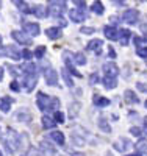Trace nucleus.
<instances>
[{
	"label": "nucleus",
	"instance_id": "nucleus-1",
	"mask_svg": "<svg viewBox=\"0 0 147 156\" xmlns=\"http://www.w3.org/2000/svg\"><path fill=\"white\" fill-rule=\"evenodd\" d=\"M2 142L5 144V147H6V150L9 153H14L19 148V145H20V137L13 128H8L5 136H2Z\"/></svg>",
	"mask_w": 147,
	"mask_h": 156
},
{
	"label": "nucleus",
	"instance_id": "nucleus-2",
	"mask_svg": "<svg viewBox=\"0 0 147 156\" xmlns=\"http://www.w3.org/2000/svg\"><path fill=\"white\" fill-rule=\"evenodd\" d=\"M60 106V100L58 98H52L44 92L38 94V108L41 111H49V109H55Z\"/></svg>",
	"mask_w": 147,
	"mask_h": 156
},
{
	"label": "nucleus",
	"instance_id": "nucleus-3",
	"mask_svg": "<svg viewBox=\"0 0 147 156\" xmlns=\"http://www.w3.org/2000/svg\"><path fill=\"white\" fill-rule=\"evenodd\" d=\"M49 6H52V8H49V14L50 16H53V17H61V12L64 11V8L68 6V3L66 2H60V0H50L49 2Z\"/></svg>",
	"mask_w": 147,
	"mask_h": 156
},
{
	"label": "nucleus",
	"instance_id": "nucleus-4",
	"mask_svg": "<svg viewBox=\"0 0 147 156\" xmlns=\"http://www.w3.org/2000/svg\"><path fill=\"white\" fill-rule=\"evenodd\" d=\"M44 78H46V83L49 86H57L58 84V73L53 67H50L47 62H46V69H44Z\"/></svg>",
	"mask_w": 147,
	"mask_h": 156
},
{
	"label": "nucleus",
	"instance_id": "nucleus-5",
	"mask_svg": "<svg viewBox=\"0 0 147 156\" xmlns=\"http://www.w3.org/2000/svg\"><path fill=\"white\" fill-rule=\"evenodd\" d=\"M0 55H5L6 58H11V59H16V61H17V59L22 58V51H19L16 45H6L5 50H3Z\"/></svg>",
	"mask_w": 147,
	"mask_h": 156
},
{
	"label": "nucleus",
	"instance_id": "nucleus-6",
	"mask_svg": "<svg viewBox=\"0 0 147 156\" xmlns=\"http://www.w3.org/2000/svg\"><path fill=\"white\" fill-rule=\"evenodd\" d=\"M11 37L14 41H17V44H20V45H31V37L27 36L24 31H13Z\"/></svg>",
	"mask_w": 147,
	"mask_h": 156
},
{
	"label": "nucleus",
	"instance_id": "nucleus-7",
	"mask_svg": "<svg viewBox=\"0 0 147 156\" xmlns=\"http://www.w3.org/2000/svg\"><path fill=\"white\" fill-rule=\"evenodd\" d=\"M24 33L35 37V36H38L39 33H41V28H39V25L35 23V22H25L24 23Z\"/></svg>",
	"mask_w": 147,
	"mask_h": 156
},
{
	"label": "nucleus",
	"instance_id": "nucleus-8",
	"mask_svg": "<svg viewBox=\"0 0 147 156\" xmlns=\"http://www.w3.org/2000/svg\"><path fill=\"white\" fill-rule=\"evenodd\" d=\"M69 17L72 22H83L86 19V12L82 8H74L69 11Z\"/></svg>",
	"mask_w": 147,
	"mask_h": 156
},
{
	"label": "nucleus",
	"instance_id": "nucleus-9",
	"mask_svg": "<svg viewBox=\"0 0 147 156\" xmlns=\"http://www.w3.org/2000/svg\"><path fill=\"white\" fill-rule=\"evenodd\" d=\"M122 19H124L127 23H130V25H135V23L138 22V19H139V12H138V9H127V11L124 12Z\"/></svg>",
	"mask_w": 147,
	"mask_h": 156
},
{
	"label": "nucleus",
	"instance_id": "nucleus-10",
	"mask_svg": "<svg viewBox=\"0 0 147 156\" xmlns=\"http://www.w3.org/2000/svg\"><path fill=\"white\" fill-rule=\"evenodd\" d=\"M36 81H38V73H25V78H24V84H25V89L28 90H33L35 86H36Z\"/></svg>",
	"mask_w": 147,
	"mask_h": 156
},
{
	"label": "nucleus",
	"instance_id": "nucleus-11",
	"mask_svg": "<svg viewBox=\"0 0 147 156\" xmlns=\"http://www.w3.org/2000/svg\"><path fill=\"white\" fill-rule=\"evenodd\" d=\"M103 72H105L106 78H116L119 69L114 62H106V64H103Z\"/></svg>",
	"mask_w": 147,
	"mask_h": 156
},
{
	"label": "nucleus",
	"instance_id": "nucleus-12",
	"mask_svg": "<svg viewBox=\"0 0 147 156\" xmlns=\"http://www.w3.org/2000/svg\"><path fill=\"white\" fill-rule=\"evenodd\" d=\"M92 103H94L97 108H105V106L110 105V100L105 98V97H100V95H94L92 97Z\"/></svg>",
	"mask_w": 147,
	"mask_h": 156
},
{
	"label": "nucleus",
	"instance_id": "nucleus-13",
	"mask_svg": "<svg viewBox=\"0 0 147 156\" xmlns=\"http://www.w3.org/2000/svg\"><path fill=\"white\" fill-rule=\"evenodd\" d=\"M103 33H105V36L108 37V39H111V41L119 39V31L116 28H113V27H105L103 28Z\"/></svg>",
	"mask_w": 147,
	"mask_h": 156
},
{
	"label": "nucleus",
	"instance_id": "nucleus-14",
	"mask_svg": "<svg viewBox=\"0 0 147 156\" xmlns=\"http://www.w3.org/2000/svg\"><path fill=\"white\" fill-rule=\"evenodd\" d=\"M128 145H131L130 142H128V139H125V137H121L119 140H116L114 148H116V150H119V151H125V150L128 148Z\"/></svg>",
	"mask_w": 147,
	"mask_h": 156
},
{
	"label": "nucleus",
	"instance_id": "nucleus-15",
	"mask_svg": "<svg viewBox=\"0 0 147 156\" xmlns=\"http://www.w3.org/2000/svg\"><path fill=\"white\" fill-rule=\"evenodd\" d=\"M11 103H13V98H11V97H3V98H0V111L8 112V111L11 109Z\"/></svg>",
	"mask_w": 147,
	"mask_h": 156
},
{
	"label": "nucleus",
	"instance_id": "nucleus-16",
	"mask_svg": "<svg viewBox=\"0 0 147 156\" xmlns=\"http://www.w3.org/2000/svg\"><path fill=\"white\" fill-rule=\"evenodd\" d=\"M46 34L49 39H60L61 37V30L57 28V27H50L46 30Z\"/></svg>",
	"mask_w": 147,
	"mask_h": 156
},
{
	"label": "nucleus",
	"instance_id": "nucleus-17",
	"mask_svg": "<svg viewBox=\"0 0 147 156\" xmlns=\"http://www.w3.org/2000/svg\"><path fill=\"white\" fill-rule=\"evenodd\" d=\"M102 45H103V42L100 41V39H92V41L88 44V48L92 50V51H96V53H100Z\"/></svg>",
	"mask_w": 147,
	"mask_h": 156
},
{
	"label": "nucleus",
	"instance_id": "nucleus-18",
	"mask_svg": "<svg viewBox=\"0 0 147 156\" xmlns=\"http://www.w3.org/2000/svg\"><path fill=\"white\" fill-rule=\"evenodd\" d=\"M130 36H131L130 30H121L119 31V42H121L122 45H127L128 41H130Z\"/></svg>",
	"mask_w": 147,
	"mask_h": 156
},
{
	"label": "nucleus",
	"instance_id": "nucleus-19",
	"mask_svg": "<svg viewBox=\"0 0 147 156\" xmlns=\"http://www.w3.org/2000/svg\"><path fill=\"white\" fill-rule=\"evenodd\" d=\"M124 98H125V101H127V103H131V105H135V103H138V101H139V98L135 95V92H133V90H125Z\"/></svg>",
	"mask_w": 147,
	"mask_h": 156
},
{
	"label": "nucleus",
	"instance_id": "nucleus-20",
	"mask_svg": "<svg viewBox=\"0 0 147 156\" xmlns=\"http://www.w3.org/2000/svg\"><path fill=\"white\" fill-rule=\"evenodd\" d=\"M50 137H52L53 142H57L58 145H63V144H64V134H63L61 131H53V133H50Z\"/></svg>",
	"mask_w": 147,
	"mask_h": 156
},
{
	"label": "nucleus",
	"instance_id": "nucleus-21",
	"mask_svg": "<svg viewBox=\"0 0 147 156\" xmlns=\"http://www.w3.org/2000/svg\"><path fill=\"white\" fill-rule=\"evenodd\" d=\"M14 5L17 6V9L20 11V12H24V14H28V12H33V9L28 6V3H25V2H14Z\"/></svg>",
	"mask_w": 147,
	"mask_h": 156
},
{
	"label": "nucleus",
	"instance_id": "nucleus-22",
	"mask_svg": "<svg viewBox=\"0 0 147 156\" xmlns=\"http://www.w3.org/2000/svg\"><path fill=\"white\" fill-rule=\"evenodd\" d=\"M33 12L36 14V17H39V19L49 16V9L44 8V6H35V8H33Z\"/></svg>",
	"mask_w": 147,
	"mask_h": 156
},
{
	"label": "nucleus",
	"instance_id": "nucleus-23",
	"mask_svg": "<svg viewBox=\"0 0 147 156\" xmlns=\"http://www.w3.org/2000/svg\"><path fill=\"white\" fill-rule=\"evenodd\" d=\"M41 123H42V128H46V129H50V128H53V126H55V123H57V122L53 120L52 117H49V115H44Z\"/></svg>",
	"mask_w": 147,
	"mask_h": 156
},
{
	"label": "nucleus",
	"instance_id": "nucleus-24",
	"mask_svg": "<svg viewBox=\"0 0 147 156\" xmlns=\"http://www.w3.org/2000/svg\"><path fill=\"white\" fill-rule=\"evenodd\" d=\"M103 86H105V89H114L116 86H117V80L116 78H103Z\"/></svg>",
	"mask_w": 147,
	"mask_h": 156
},
{
	"label": "nucleus",
	"instance_id": "nucleus-25",
	"mask_svg": "<svg viewBox=\"0 0 147 156\" xmlns=\"http://www.w3.org/2000/svg\"><path fill=\"white\" fill-rule=\"evenodd\" d=\"M136 148H138V151H139V154L142 153V154H147V140L144 139V140H139L138 144H136Z\"/></svg>",
	"mask_w": 147,
	"mask_h": 156
},
{
	"label": "nucleus",
	"instance_id": "nucleus-26",
	"mask_svg": "<svg viewBox=\"0 0 147 156\" xmlns=\"http://www.w3.org/2000/svg\"><path fill=\"white\" fill-rule=\"evenodd\" d=\"M99 126H100V129H103L105 133H111V126L108 125V122H106L105 119H100L99 120Z\"/></svg>",
	"mask_w": 147,
	"mask_h": 156
},
{
	"label": "nucleus",
	"instance_id": "nucleus-27",
	"mask_svg": "<svg viewBox=\"0 0 147 156\" xmlns=\"http://www.w3.org/2000/svg\"><path fill=\"white\" fill-rule=\"evenodd\" d=\"M92 11H94L96 14H103V5L100 2H94L92 3Z\"/></svg>",
	"mask_w": 147,
	"mask_h": 156
},
{
	"label": "nucleus",
	"instance_id": "nucleus-28",
	"mask_svg": "<svg viewBox=\"0 0 147 156\" xmlns=\"http://www.w3.org/2000/svg\"><path fill=\"white\" fill-rule=\"evenodd\" d=\"M44 55H46V47H44V45H39V47L35 50V56L39 58V59H42Z\"/></svg>",
	"mask_w": 147,
	"mask_h": 156
},
{
	"label": "nucleus",
	"instance_id": "nucleus-29",
	"mask_svg": "<svg viewBox=\"0 0 147 156\" xmlns=\"http://www.w3.org/2000/svg\"><path fill=\"white\" fill-rule=\"evenodd\" d=\"M75 62L80 64V66H83V64H86V58L83 53H75Z\"/></svg>",
	"mask_w": 147,
	"mask_h": 156
},
{
	"label": "nucleus",
	"instance_id": "nucleus-30",
	"mask_svg": "<svg viewBox=\"0 0 147 156\" xmlns=\"http://www.w3.org/2000/svg\"><path fill=\"white\" fill-rule=\"evenodd\" d=\"M63 78H64L66 84H68L69 87L74 86V83H72V80H71V76H69V72H68V70H63Z\"/></svg>",
	"mask_w": 147,
	"mask_h": 156
},
{
	"label": "nucleus",
	"instance_id": "nucleus-31",
	"mask_svg": "<svg viewBox=\"0 0 147 156\" xmlns=\"http://www.w3.org/2000/svg\"><path fill=\"white\" fill-rule=\"evenodd\" d=\"M53 120H55L57 123H63V122H64V114L60 112V111H57L55 115H53Z\"/></svg>",
	"mask_w": 147,
	"mask_h": 156
},
{
	"label": "nucleus",
	"instance_id": "nucleus-32",
	"mask_svg": "<svg viewBox=\"0 0 147 156\" xmlns=\"http://www.w3.org/2000/svg\"><path fill=\"white\" fill-rule=\"evenodd\" d=\"M22 58H24V59H27V61L30 62V59L33 58V53H31V51H30L28 48H25V50L22 51Z\"/></svg>",
	"mask_w": 147,
	"mask_h": 156
},
{
	"label": "nucleus",
	"instance_id": "nucleus-33",
	"mask_svg": "<svg viewBox=\"0 0 147 156\" xmlns=\"http://www.w3.org/2000/svg\"><path fill=\"white\" fill-rule=\"evenodd\" d=\"M130 133H131L133 136H138V137H139V136H141L144 131H142L141 128H138V126H133V128H130Z\"/></svg>",
	"mask_w": 147,
	"mask_h": 156
},
{
	"label": "nucleus",
	"instance_id": "nucleus-34",
	"mask_svg": "<svg viewBox=\"0 0 147 156\" xmlns=\"http://www.w3.org/2000/svg\"><path fill=\"white\" fill-rule=\"evenodd\" d=\"M136 53H138L141 58H145V59H147V47H139V48L136 50Z\"/></svg>",
	"mask_w": 147,
	"mask_h": 156
},
{
	"label": "nucleus",
	"instance_id": "nucleus-35",
	"mask_svg": "<svg viewBox=\"0 0 147 156\" xmlns=\"http://www.w3.org/2000/svg\"><path fill=\"white\" fill-rule=\"evenodd\" d=\"M66 70H68L69 73H72V75H75V76H80V78H82V73H80L78 70H75V67H74V66H69Z\"/></svg>",
	"mask_w": 147,
	"mask_h": 156
},
{
	"label": "nucleus",
	"instance_id": "nucleus-36",
	"mask_svg": "<svg viewBox=\"0 0 147 156\" xmlns=\"http://www.w3.org/2000/svg\"><path fill=\"white\" fill-rule=\"evenodd\" d=\"M9 87H11V90H14V92H19V90H20V84L17 81H13L9 84Z\"/></svg>",
	"mask_w": 147,
	"mask_h": 156
},
{
	"label": "nucleus",
	"instance_id": "nucleus-37",
	"mask_svg": "<svg viewBox=\"0 0 147 156\" xmlns=\"http://www.w3.org/2000/svg\"><path fill=\"white\" fill-rule=\"evenodd\" d=\"M96 30L94 28H91V27H83L82 30H80V33H83V34H91V33H94Z\"/></svg>",
	"mask_w": 147,
	"mask_h": 156
},
{
	"label": "nucleus",
	"instance_id": "nucleus-38",
	"mask_svg": "<svg viewBox=\"0 0 147 156\" xmlns=\"http://www.w3.org/2000/svg\"><path fill=\"white\" fill-rule=\"evenodd\" d=\"M89 81H91V84H96V83L99 81V76H97V73H92V75H91V78H89Z\"/></svg>",
	"mask_w": 147,
	"mask_h": 156
},
{
	"label": "nucleus",
	"instance_id": "nucleus-39",
	"mask_svg": "<svg viewBox=\"0 0 147 156\" xmlns=\"http://www.w3.org/2000/svg\"><path fill=\"white\" fill-rule=\"evenodd\" d=\"M74 3H75L77 6H80L82 9H85V2H83V0H74Z\"/></svg>",
	"mask_w": 147,
	"mask_h": 156
},
{
	"label": "nucleus",
	"instance_id": "nucleus-40",
	"mask_svg": "<svg viewBox=\"0 0 147 156\" xmlns=\"http://www.w3.org/2000/svg\"><path fill=\"white\" fill-rule=\"evenodd\" d=\"M138 89H141V90H144V92H147V86H144L142 83H138Z\"/></svg>",
	"mask_w": 147,
	"mask_h": 156
},
{
	"label": "nucleus",
	"instance_id": "nucleus-41",
	"mask_svg": "<svg viewBox=\"0 0 147 156\" xmlns=\"http://www.w3.org/2000/svg\"><path fill=\"white\" fill-rule=\"evenodd\" d=\"M110 56H111V58H116V53H114V50H113L111 47H110Z\"/></svg>",
	"mask_w": 147,
	"mask_h": 156
},
{
	"label": "nucleus",
	"instance_id": "nucleus-42",
	"mask_svg": "<svg viewBox=\"0 0 147 156\" xmlns=\"http://www.w3.org/2000/svg\"><path fill=\"white\" fill-rule=\"evenodd\" d=\"M3 72H5L3 67H0V81H2V78H3Z\"/></svg>",
	"mask_w": 147,
	"mask_h": 156
},
{
	"label": "nucleus",
	"instance_id": "nucleus-43",
	"mask_svg": "<svg viewBox=\"0 0 147 156\" xmlns=\"http://www.w3.org/2000/svg\"><path fill=\"white\" fill-rule=\"evenodd\" d=\"M111 22H114V23H116V22H119V17H116V16H111Z\"/></svg>",
	"mask_w": 147,
	"mask_h": 156
},
{
	"label": "nucleus",
	"instance_id": "nucleus-44",
	"mask_svg": "<svg viewBox=\"0 0 147 156\" xmlns=\"http://www.w3.org/2000/svg\"><path fill=\"white\" fill-rule=\"evenodd\" d=\"M141 42V37H135V44H139Z\"/></svg>",
	"mask_w": 147,
	"mask_h": 156
},
{
	"label": "nucleus",
	"instance_id": "nucleus-45",
	"mask_svg": "<svg viewBox=\"0 0 147 156\" xmlns=\"http://www.w3.org/2000/svg\"><path fill=\"white\" fill-rule=\"evenodd\" d=\"M142 41H144V42H147V33H145V34H142Z\"/></svg>",
	"mask_w": 147,
	"mask_h": 156
},
{
	"label": "nucleus",
	"instance_id": "nucleus-46",
	"mask_svg": "<svg viewBox=\"0 0 147 156\" xmlns=\"http://www.w3.org/2000/svg\"><path fill=\"white\" fill-rule=\"evenodd\" d=\"M3 47V39H2V36H0V48Z\"/></svg>",
	"mask_w": 147,
	"mask_h": 156
},
{
	"label": "nucleus",
	"instance_id": "nucleus-47",
	"mask_svg": "<svg viewBox=\"0 0 147 156\" xmlns=\"http://www.w3.org/2000/svg\"><path fill=\"white\" fill-rule=\"evenodd\" d=\"M144 125H145V134H147V117H145V120H144Z\"/></svg>",
	"mask_w": 147,
	"mask_h": 156
},
{
	"label": "nucleus",
	"instance_id": "nucleus-48",
	"mask_svg": "<svg viewBox=\"0 0 147 156\" xmlns=\"http://www.w3.org/2000/svg\"><path fill=\"white\" fill-rule=\"evenodd\" d=\"M127 156H141L139 153H135V154H127Z\"/></svg>",
	"mask_w": 147,
	"mask_h": 156
},
{
	"label": "nucleus",
	"instance_id": "nucleus-49",
	"mask_svg": "<svg viewBox=\"0 0 147 156\" xmlns=\"http://www.w3.org/2000/svg\"><path fill=\"white\" fill-rule=\"evenodd\" d=\"M144 106H145V108H147V100H145V103H144Z\"/></svg>",
	"mask_w": 147,
	"mask_h": 156
},
{
	"label": "nucleus",
	"instance_id": "nucleus-50",
	"mask_svg": "<svg viewBox=\"0 0 147 156\" xmlns=\"http://www.w3.org/2000/svg\"><path fill=\"white\" fill-rule=\"evenodd\" d=\"M74 156H83V154H74Z\"/></svg>",
	"mask_w": 147,
	"mask_h": 156
},
{
	"label": "nucleus",
	"instance_id": "nucleus-51",
	"mask_svg": "<svg viewBox=\"0 0 147 156\" xmlns=\"http://www.w3.org/2000/svg\"><path fill=\"white\" fill-rule=\"evenodd\" d=\"M0 156H3V154H2V151H0Z\"/></svg>",
	"mask_w": 147,
	"mask_h": 156
},
{
	"label": "nucleus",
	"instance_id": "nucleus-52",
	"mask_svg": "<svg viewBox=\"0 0 147 156\" xmlns=\"http://www.w3.org/2000/svg\"><path fill=\"white\" fill-rule=\"evenodd\" d=\"M0 6H2V2H0Z\"/></svg>",
	"mask_w": 147,
	"mask_h": 156
}]
</instances>
